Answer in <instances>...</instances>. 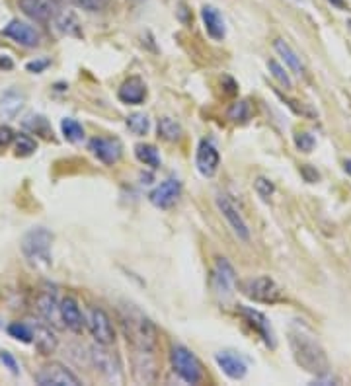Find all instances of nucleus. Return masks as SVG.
Listing matches in <instances>:
<instances>
[{"instance_id":"412c9836","label":"nucleus","mask_w":351,"mask_h":386,"mask_svg":"<svg viewBox=\"0 0 351 386\" xmlns=\"http://www.w3.org/2000/svg\"><path fill=\"white\" fill-rule=\"evenodd\" d=\"M201 18H203V24H205L207 34H209L213 39L221 42V39L225 37L226 30H225V20H223V16L218 14V10L213 8V6H205V8L201 10Z\"/></svg>"},{"instance_id":"c85d7f7f","label":"nucleus","mask_w":351,"mask_h":386,"mask_svg":"<svg viewBox=\"0 0 351 386\" xmlns=\"http://www.w3.org/2000/svg\"><path fill=\"white\" fill-rule=\"evenodd\" d=\"M16 156H32L37 151V143L30 135H16Z\"/></svg>"},{"instance_id":"cd10ccee","label":"nucleus","mask_w":351,"mask_h":386,"mask_svg":"<svg viewBox=\"0 0 351 386\" xmlns=\"http://www.w3.org/2000/svg\"><path fill=\"white\" fill-rule=\"evenodd\" d=\"M127 127H129V131L135 135H147L149 133V129H151V121L149 118L144 116V113H131L129 118H127Z\"/></svg>"},{"instance_id":"6ab92c4d","label":"nucleus","mask_w":351,"mask_h":386,"mask_svg":"<svg viewBox=\"0 0 351 386\" xmlns=\"http://www.w3.org/2000/svg\"><path fill=\"white\" fill-rule=\"evenodd\" d=\"M117 98L123 101V104H131V106H139L147 98V86L142 82L139 76H133L125 80L123 85L119 86V92Z\"/></svg>"},{"instance_id":"5701e85b","label":"nucleus","mask_w":351,"mask_h":386,"mask_svg":"<svg viewBox=\"0 0 351 386\" xmlns=\"http://www.w3.org/2000/svg\"><path fill=\"white\" fill-rule=\"evenodd\" d=\"M273 49L277 51V55L285 61V65L291 68L295 75H304V67H302L301 57L292 51L291 45L285 42V39H276V42H273Z\"/></svg>"},{"instance_id":"7ed1b4c3","label":"nucleus","mask_w":351,"mask_h":386,"mask_svg":"<svg viewBox=\"0 0 351 386\" xmlns=\"http://www.w3.org/2000/svg\"><path fill=\"white\" fill-rule=\"evenodd\" d=\"M51 246H53V235L47 228L37 227L27 230L20 242L22 254L27 263L35 269H47L51 266Z\"/></svg>"},{"instance_id":"ddd939ff","label":"nucleus","mask_w":351,"mask_h":386,"mask_svg":"<svg viewBox=\"0 0 351 386\" xmlns=\"http://www.w3.org/2000/svg\"><path fill=\"white\" fill-rule=\"evenodd\" d=\"M195 164H197V170H199L201 176H215L218 170V164H221V156H218L217 147L211 143V141H201L199 147H197V154H195Z\"/></svg>"},{"instance_id":"4c0bfd02","label":"nucleus","mask_w":351,"mask_h":386,"mask_svg":"<svg viewBox=\"0 0 351 386\" xmlns=\"http://www.w3.org/2000/svg\"><path fill=\"white\" fill-rule=\"evenodd\" d=\"M0 361L4 363V365H6V367H8L12 373H14V375H18V373H20V367H18L16 359H14V357H12L8 351H0Z\"/></svg>"},{"instance_id":"1a4fd4ad","label":"nucleus","mask_w":351,"mask_h":386,"mask_svg":"<svg viewBox=\"0 0 351 386\" xmlns=\"http://www.w3.org/2000/svg\"><path fill=\"white\" fill-rule=\"evenodd\" d=\"M217 207L218 211L223 213V217L226 218V223H228V227L233 228V232L238 236V240H242V242H248L250 240V228L246 225V220L240 215V211L234 207V203L223 195V193H218L217 195Z\"/></svg>"},{"instance_id":"9d476101","label":"nucleus","mask_w":351,"mask_h":386,"mask_svg":"<svg viewBox=\"0 0 351 386\" xmlns=\"http://www.w3.org/2000/svg\"><path fill=\"white\" fill-rule=\"evenodd\" d=\"M88 149L92 151L96 158L104 162L106 166H113L123 154V144L119 139H104V137H94L88 143Z\"/></svg>"},{"instance_id":"6e6552de","label":"nucleus","mask_w":351,"mask_h":386,"mask_svg":"<svg viewBox=\"0 0 351 386\" xmlns=\"http://www.w3.org/2000/svg\"><path fill=\"white\" fill-rule=\"evenodd\" d=\"M18 6L30 20L42 22V24L57 20L61 14L58 0H18Z\"/></svg>"},{"instance_id":"4468645a","label":"nucleus","mask_w":351,"mask_h":386,"mask_svg":"<svg viewBox=\"0 0 351 386\" xmlns=\"http://www.w3.org/2000/svg\"><path fill=\"white\" fill-rule=\"evenodd\" d=\"M58 311H61V320H63V326L68 328L70 332L80 334L86 326V318L82 316V311L78 306V302L73 297H65L58 302Z\"/></svg>"},{"instance_id":"2f4dec72","label":"nucleus","mask_w":351,"mask_h":386,"mask_svg":"<svg viewBox=\"0 0 351 386\" xmlns=\"http://www.w3.org/2000/svg\"><path fill=\"white\" fill-rule=\"evenodd\" d=\"M228 119H233V121H248L250 119V106H248V101H236L233 104V108L228 109Z\"/></svg>"},{"instance_id":"79ce46f5","label":"nucleus","mask_w":351,"mask_h":386,"mask_svg":"<svg viewBox=\"0 0 351 386\" xmlns=\"http://www.w3.org/2000/svg\"><path fill=\"white\" fill-rule=\"evenodd\" d=\"M0 68H12V61L0 55Z\"/></svg>"},{"instance_id":"aec40b11","label":"nucleus","mask_w":351,"mask_h":386,"mask_svg":"<svg viewBox=\"0 0 351 386\" xmlns=\"http://www.w3.org/2000/svg\"><path fill=\"white\" fill-rule=\"evenodd\" d=\"M32 332H34V344L37 351L42 355H49L57 349V337L51 332L49 326L45 324H32Z\"/></svg>"},{"instance_id":"e433bc0d","label":"nucleus","mask_w":351,"mask_h":386,"mask_svg":"<svg viewBox=\"0 0 351 386\" xmlns=\"http://www.w3.org/2000/svg\"><path fill=\"white\" fill-rule=\"evenodd\" d=\"M14 139H16V135L8 125L0 127V147H8Z\"/></svg>"},{"instance_id":"72a5a7b5","label":"nucleus","mask_w":351,"mask_h":386,"mask_svg":"<svg viewBox=\"0 0 351 386\" xmlns=\"http://www.w3.org/2000/svg\"><path fill=\"white\" fill-rule=\"evenodd\" d=\"M254 189H256V193H258L261 199H269V197L273 195V192H276V185H273V182L268 180V178L259 176L258 180L254 182Z\"/></svg>"},{"instance_id":"f03ea898","label":"nucleus","mask_w":351,"mask_h":386,"mask_svg":"<svg viewBox=\"0 0 351 386\" xmlns=\"http://www.w3.org/2000/svg\"><path fill=\"white\" fill-rule=\"evenodd\" d=\"M123 330H125L127 342H131L137 351L154 353L159 347V332L152 324L151 318H147L139 311H129L123 314Z\"/></svg>"},{"instance_id":"c03bdc74","label":"nucleus","mask_w":351,"mask_h":386,"mask_svg":"<svg viewBox=\"0 0 351 386\" xmlns=\"http://www.w3.org/2000/svg\"><path fill=\"white\" fill-rule=\"evenodd\" d=\"M330 2L334 4L335 8H343V6H345V2H343V0H330Z\"/></svg>"},{"instance_id":"473e14b6","label":"nucleus","mask_w":351,"mask_h":386,"mask_svg":"<svg viewBox=\"0 0 351 386\" xmlns=\"http://www.w3.org/2000/svg\"><path fill=\"white\" fill-rule=\"evenodd\" d=\"M24 127L27 129H32L34 133H42L43 137H49V123H47V119L42 118V116H30V118L24 121Z\"/></svg>"},{"instance_id":"a211bd4d","label":"nucleus","mask_w":351,"mask_h":386,"mask_svg":"<svg viewBox=\"0 0 351 386\" xmlns=\"http://www.w3.org/2000/svg\"><path fill=\"white\" fill-rule=\"evenodd\" d=\"M238 312H240L244 316V320L258 332L259 336H261V340H264L269 347H276V340H273V332H271V326H269V320L266 318L261 312L254 311V309H248V306H238Z\"/></svg>"},{"instance_id":"58836bf2","label":"nucleus","mask_w":351,"mask_h":386,"mask_svg":"<svg viewBox=\"0 0 351 386\" xmlns=\"http://www.w3.org/2000/svg\"><path fill=\"white\" fill-rule=\"evenodd\" d=\"M287 106L295 111V113H301V116H307V118H314V111H310L307 106H299V101H292V100H287Z\"/></svg>"},{"instance_id":"a878e982","label":"nucleus","mask_w":351,"mask_h":386,"mask_svg":"<svg viewBox=\"0 0 351 386\" xmlns=\"http://www.w3.org/2000/svg\"><path fill=\"white\" fill-rule=\"evenodd\" d=\"M61 131L68 143H80L84 141V127L73 118H65L61 121Z\"/></svg>"},{"instance_id":"f257e3e1","label":"nucleus","mask_w":351,"mask_h":386,"mask_svg":"<svg viewBox=\"0 0 351 386\" xmlns=\"http://www.w3.org/2000/svg\"><path fill=\"white\" fill-rule=\"evenodd\" d=\"M289 344L295 353V359L302 369L314 373V375H328V357L318 340L307 330L292 328L289 334Z\"/></svg>"},{"instance_id":"37998d69","label":"nucleus","mask_w":351,"mask_h":386,"mask_svg":"<svg viewBox=\"0 0 351 386\" xmlns=\"http://www.w3.org/2000/svg\"><path fill=\"white\" fill-rule=\"evenodd\" d=\"M343 170H345V172L351 176V158L343 160Z\"/></svg>"},{"instance_id":"0eeeda50","label":"nucleus","mask_w":351,"mask_h":386,"mask_svg":"<svg viewBox=\"0 0 351 386\" xmlns=\"http://www.w3.org/2000/svg\"><path fill=\"white\" fill-rule=\"evenodd\" d=\"M86 324L90 328L94 340L101 345H111L116 342V330L111 324V318L104 309H90Z\"/></svg>"},{"instance_id":"f8f14e48","label":"nucleus","mask_w":351,"mask_h":386,"mask_svg":"<svg viewBox=\"0 0 351 386\" xmlns=\"http://www.w3.org/2000/svg\"><path fill=\"white\" fill-rule=\"evenodd\" d=\"M4 35L10 37L12 42L20 43L22 47H37L42 43V35L35 30L34 25L20 22V20H12L6 27H4Z\"/></svg>"},{"instance_id":"a19ab883","label":"nucleus","mask_w":351,"mask_h":386,"mask_svg":"<svg viewBox=\"0 0 351 386\" xmlns=\"http://www.w3.org/2000/svg\"><path fill=\"white\" fill-rule=\"evenodd\" d=\"M47 65H49V61H37V63H27V70H30V73H42L43 68L47 67Z\"/></svg>"},{"instance_id":"bb28decb","label":"nucleus","mask_w":351,"mask_h":386,"mask_svg":"<svg viewBox=\"0 0 351 386\" xmlns=\"http://www.w3.org/2000/svg\"><path fill=\"white\" fill-rule=\"evenodd\" d=\"M159 135L164 141L174 143V141H178L182 137V125L172 118H162L159 121Z\"/></svg>"},{"instance_id":"ea45409f","label":"nucleus","mask_w":351,"mask_h":386,"mask_svg":"<svg viewBox=\"0 0 351 386\" xmlns=\"http://www.w3.org/2000/svg\"><path fill=\"white\" fill-rule=\"evenodd\" d=\"M301 174L304 176V180H307V182H310V184L318 182V178H320V174H318L316 170H312L310 166H302Z\"/></svg>"},{"instance_id":"39448f33","label":"nucleus","mask_w":351,"mask_h":386,"mask_svg":"<svg viewBox=\"0 0 351 386\" xmlns=\"http://www.w3.org/2000/svg\"><path fill=\"white\" fill-rule=\"evenodd\" d=\"M170 363L178 377L185 380L187 385H197L203 380V367L199 359L184 345H174L170 353Z\"/></svg>"},{"instance_id":"7c9ffc66","label":"nucleus","mask_w":351,"mask_h":386,"mask_svg":"<svg viewBox=\"0 0 351 386\" xmlns=\"http://www.w3.org/2000/svg\"><path fill=\"white\" fill-rule=\"evenodd\" d=\"M268 67H269V70H271V76L276 78L279 85L283 86V88H287V90H289V88H292L291 76H289V73H287V70H285V68L281 67L279 63H277V61H273V59L269 61Z\"/></svg>"},{"instance_id":"dca6fc26","label":"nucleus","mask_w":351,"mask_h":386,"mask_svg":"<svg viewBox=\"0 0 351 386\" xmlns=\"http://www.w3.org/2000/svg\"><path fill=\"white\" fill-rule=\"evenodd\" d=\"M213 281H215V289H217L218 294H225V297L233 294L234 287H236V271L226 258H217V261H215Z\"/></svg>"},{"instance_id":"2eb2a0df","label":"nucleus","mask_w":351,"mask_h":386,"mask_svg":"<svg viewBox=\"0 0 351 386\" xmlns=\"http://www.w3.org/2000/svg\"><path fill=\"white\" fill-rule=\"evenodd\" d=\"M180 193H182V184L178 180H166V182H162L152 189L149 199L159 209H170L178 201Z\"/></svg>"},{"instance_id":"4be33fe9","label":"nucleus","mask_w":351,"mask_h":386,"mask_svg":"<svg viewBox=\"0 0 351 386\" xmlns=\"http://www.w3.org/2000/svg\"><path fill=\"white\" fill-rule=\"evenodd\" d=\"M108 345L98 344V347H92V361L98 369L108 375L109 378H113V373H119V361H117L116 355H111L109 351H106Z\"/></svg>"},{"instance_id":"393cba45","label":"nucleus","mask_w":351,"mask_h":386,"mask_svg":"<svg viewBox=\"0 0 351 386\" xmlns=\"http://www.w3.org/2000/svg\"><path fill=\"white\" fill-rule=\"evenodd\" d=\"M135 156L139 162L151 166V168H159L160 166V154L156 151V147H152V144H137L135 147Z\"/></svg>"},{"instance_id":"20e7f679","label":"nucleus","mask_w":351,"mask_h":386,"mask_svg":"<svg viewBox=\"0 0 351 386\" xmlns=\"http://www.w3.org/2000/svg\"><path fill=\"white\" fill-rule=\"evenodd\" d=\"M242 293L250 301L261 302V304H276V302L285 301L283 289L277 285L276 279H271L269 275L246 279L242 283Z\"/></svg>"},{"instance_id":"c756f323","label":"nucleus","mask_w":351,"mask_h":386,"mask_svg":"<svg viewBox=\"0 0 351 386\" xmlns=\"http://www.w3.org/2000/svg\"><path fill=\"white\" fill-rule=\"evenodd\" d=\"M8 334L12 337H16L24 344H32L34 342V332H32V326H27L24 322H14L8 326Z\"/></svg>"},{"instance_id":"9b49d317","label":"nucleus","mask_w":351,"mask_h":386,"mask_svg":"<svg viewBox=\"0 0 351 386\" xmlns=\"http://www.w3.org/2000/svg\"><path fill=\"white\" fill-rule=\"evenodd\" d=\"M58 299L55 287H45L42 293L37 294L35 299V306L37 312L42 314V318L49 324V326H63V320H61V311H58Z\"/></svg>"},{"instance_id":"f704fd0d","label":"nucleus","mask_w":351,"mask_h":386,"mask_svg":"<svg viewBox=\"0 0 351 386\" xmlns=\"http://www.w3.org/2000/svg\"><path fill=\"white\" fill-rule=\"evenodd\" d=\"M78 8L88 10V12H101L108 8L109 0H73Z\"/></svg>"},{"instance_id":"b1692460","label":"nucleus","mask_w":351,"mask_h":386,"mask_svg":"<svg viewBox=\"0 0 351 386\" xmlns=\"http://www.w3.org/2000/svg\"><path fill=\"white\" fill-rule=\"evenodd\" d=\"M24 106V94L18 90H8L0 98V116L4 119H14Z\"/></svg>"},{"instance_id":"c9c22d12","label":"nucleus","mask_w":351,"mask_h":386,"mask_svg":"<svg viewBox=\"0 0 351 386\" xmlns=\"http://www.w3.org/2000/svg\"><path fill=\"white\" fill-rule=\"evenodd\" d=\"M295 144L302 152H310L314 149V137L310 133H297L295 135Z\"/></svg>"},{"instance_id":"f3484780","label":"nucleus","mask_w":351,"mask_h":386,"mask_svg":"<svg viewBox=\"0 0 351 386\" xmlns=\"http://www.w3.org/2000/svg\"><path fill=\"white\" fill-rule=\"evenodd\" d=\"M215 361H217L218 369L233 380H242L246 377V373H248V367H246L242 357L233 351H218L215 355Z\"/></svg>"},{"instance_id":"423d86ee","label":"nucleus","mask_w":351,"mask_h":386,"mask_svg":"<svg viewBox=\"0 0 351 386\" xmlns=\"http://www.w3.org/2000/svg\"><path fill=\"white\" fill-rule=\"evenodd\" d=\"M35 382L39 386H78L82 385L80 378L76 377L73 371H68L61 363H51L47 367H43L35 375Z\"/></svg>"}]
</instances>
